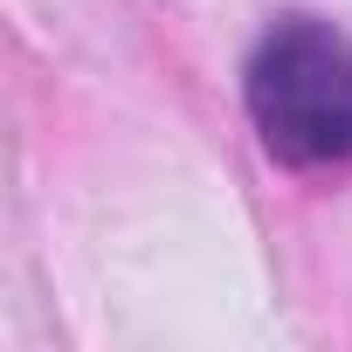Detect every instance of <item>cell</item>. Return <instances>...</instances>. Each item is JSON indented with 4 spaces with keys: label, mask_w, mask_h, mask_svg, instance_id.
Here are the masks:
<instances>
[{
    "label": "cell",
    "mask_w": 352,
    "mask_h": 352,
    "mask_svg": "<svg viewBox=\"0 0 352 352\" xmlns=\"http://www.w3.org/2000/svg\"><path fill=\"white\" fill-rule=\"evenodd\" d=\"M242 97L276 166L324 173L352 159V35L331 21H276L242 69Z\"/></svg>",
    "instance_id": "obj_1"
}]
</instances>
